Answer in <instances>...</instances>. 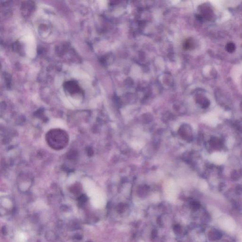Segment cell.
I'll list each match as a JSON object with an SVG mask.
<instances>
[{"label": "cell", "instance_id": "obj_3", "mask_svg": "<svg viewBox=\"0 0 242 242\" xmlns=\"http://www.w3.org/2000/svg\"><path fill=\"white\" fill-rule=\"evenodd\" d=\"M235 45L233 43H228L226 46L227 51L229 53H232L234 52L235 50Z\"/></svg>", "mask_w": 242, "mask_h": 242}, {"label": "cell", "instance_id": "obj_2", "mask_svg": "<svg viewBox=\"0 0 242 242\" xmlns=\"http://www.w3.org/2000/svg\"><path fill=\"white\" fill-rule=\"evenodd\" d=\"M221 237V233L217 230H212L209 232V238L211 241L219 240Z\"/></svg>", "mask_w": 242, "mask_h": 242}, {"label": "cell", "instance_id": "obj_1", "mask_svg": "<svg viewBox=\"0 0 242 242\" xmlns=\"http://www.w3.org/2000/svg\"><path fill=\"white\" fill-rule=\"evenodd\" d=\"M46 140L51 148L60 150L65 148L69 143V137L66 132L61 129H53L48 131Z\"/></svg>", "mask_w": 242, "mask_h": 242}]
</instances>
